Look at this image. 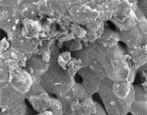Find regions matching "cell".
<instances>
[{
	"instance_id": "obj_1",
	"label": "cell",
	"mask_w": 147,
	"mask_h": 115,
	"mask_svg": "<svg viewBox=\"0 0 147 115\" xmlns=\"http://www.w3.org/2000/svg\"><path fill=\"white\" fill-rule=\"evenodd\" d=\"M89 47L90 59L94 58L98 61L106 78L114 82L132 83L136 70L132 68L127 52L119 44L105 48L96 41Z\"/></svg>"
},
{
	"instance_id": "obj_2",
	"label": "cell",
	"mask_w": 147,
	"mask_h": 115,
	"mask_svg": "<svg viewBox=\"0 0 147 115\" xmlns=\"http://www.w3.org/2000/svg\"><path fill=\"white\" fill-rule=\"evenodd\" d=\"M111 82L107 78L102 80L98 91L105 110L107 115H129L135 97L124 99L115 95L111 89Z\"/></svg>"
},
{
	"instance_id": "obj_3",
	"label": "cell",
	"mask_w": 147,
	"mask_h": 115,
	"mask_svg": "<svg viewBox=\"0 0 147 115\" xmlns=\"http://www.w3.org/2000/svg\"><path fill=\"white\" fill-rule=\"evenodd\" d=\"M68 72L57 65H52L44 74L41 85L44 90L53 93L59 98L66 95L74 84Z\"/></svg>"
},
{
	"instance_id": "obj_4",
	"label": "cell",
	"mask_w": 147,
	"mask_h": 115,
	"mask_svg": "<svg viewBox=\"0 0 147 115\" xmlns=\"http://www.w3.org/2000/svg\"><path fill=\"white\" fill-rule=\"evenodd\" d=\"M137 21L131 29L120 32L121 41L127 50L134 49L147 44V19L138 7L137 8Z\"/></svg>"
},
{
	"instance_id": "obj_5",
	"label": "cell",
	"mask_w": 147,
	"mask_h": 115,
	"mask_svg": "<svg viewBox=\"0 0 147 115\" xmlns=\"http://www.w3.org/2000/svg\"><path fill=\"white\" fill-rule=\"evenodd\" d=\"M137 8L129 1L121 0L119 6L111 19L119 32L126 31L133 28L137 21Z\"/></svg>"
},
{
	"instance_id": "obj_6",
	"label": "cell",
	"mask_w": 147,
	"mask_h": 115,
	"mask_svg": "<svg viewBox=\"0 0 147 115\" xmlns=\"http://www.w3.org/2000/svg\"><path fill=\"white\" fill-rule=\"evenodd\" d=\"M9 84L18 93L25 95L33 85L32 76L24 70H14L9 74Z\"/></svg>"
},
{
	"instance_id": "obj_7",
	"label": "cell",
	"mask_w": 147,
	"mask_h": 115,
	"mask_svg": "<svg viewBox=\"0 0 147 115\" xmlns=\"http://www.w3.org/2000/svg\"><path fill=\"white\" fill-rule=\"evenodd\" d=\"M24 95L13 89L9 83H0V108L13 109L24 102Z\"/></svg>"
},
{
	"instance_id": "obj_8",
	"label": "cell",
	"mask_w": 147,
	"mask_h": 115,
	"mask_svg": "<svg viewBox=\"0 0 147 115\" xmlns=\"http://www.w3.org/2000/svg\"><path fill=\"white\" fill-rule=\"evenodd\" d=\"M96 112V102L91 97L75 100L63 109V115H92Z\"/></svg>"
},
{
	"instance_id": "obj_9",
	"label": "cell",
	"mask_w": 147,
	"mask_h": 115,
	"mask_svg": "<svg viewBox=\"0 0 147 115\" xmlns=\"http://www.w3.org/2000/svg\"><path fill=\"white\" fill-rule=\"evenodd\" d=\"M82 78V85L90 95L98 93L102 80L91 69L84 67L79 71Z\"/></svg>"
},
{
	"instance_id": "obj_10",
	"label": "cell",
	"mask_w": 147,
	"mask_h": 115,
	"mask_svg": "<svg viewBox=\"0 0 147 115\" xmlns=\"http://www.w3.org/2000/svg\"><path fill=\"white\" fill-rule=\"evenodd\" d=\"M132 68L139 70L147 64V44L134 49L127 50Z\"/></svg>"
},
{
	"instance_id": "obj_11",
	"label": "cell",
	"mask_w": 147,
	"mask_h": 115,
	"mask_svg": "<svg viewBox=\"0 0 147 115\" xmlns=\"http://www.w3.org/2000/svg\"><path fill=\"white\" fill-rule=\"evenodd\" d=\"M32 107L39 113L48 111L51 106V98L44 91L36 95H29Z\"/></svg>"
},
{
	"instance_id": "obj_12",
	"label": "cell",
	"mask_w": 147,
	"mask_h": 115,
	"mask_svg": "<svg viewBox=\"0 0 147 115\" xmlns=\"http://www.w3.org/2000/svg\"><path fill=\"white\" fill-rule=\"evenodd\" d=\"M97 41L103 47H114L119 45V42L121 41L120 32L109 29H105L103 34Z\"/></svg>"
},
{
	"instance_id": "obj_13",
	"label": "cell",
	"mask_w": 147,
	"mask_h": 115,
	"mask_svg": "<svg viewBox=\"0 0 147 115\" xmlns=\"http://www.w3.org/2000/svg\"><path fill=\"white\" fill-rule=\"evenodd\" d=\"M130 114L131 115H147V101L135 100Z\"/></svg>"
},
{
	"instance_id": "obj_14",
	"label": "cell",
	"mask_w": 147,
	"mask_h": 115,
	"mask_svg": "<svg viewBox=\"0 0 147 115\" xmlns=\"http://www.w3.org/2000/svg\"><path fill=\"white\" fill-rule=\"evenodd\" d=\"M52 115H63V108L60 99L51 98V104L48 110Z\"/></svg>"
},
{
	"instance_id": "obj_15",
	"label": "cell",
	"mask_w": 147,
	"mask_h": 115,
	"mask_svg": "<svg viewBox=\"0 0 147 115\" xmlns=\"http://www.w3.org/2000/svg\"><path fill=\"white\" fill-rule=\"evenodd\" d=\"M136 100L147 101V91L142 85H134Z\"/></svg>"
},
{
	"instance_id": "obj_16",
	"label": "cell",
	"mask_w": 147,
	"mask_h": 115,
	"mask_svg": "<svg viewBox=\"0 0 147 115\" xmlns=\"http://www.w3.org/2000/svg\"><path fill=\"white\" fill-rule=\"evenodd\" d=\"M92 115H107L102 105L96 102V112Z\"/></svg>"
},
{
	"instance_id": "obj_17",
	"label": "cell",
	"mask_w": 147,
	"mask_h": 115,
	"mask_svg": "<svg viewBox=\"0 0 147 115\" xmlns=\"http://www.w3.org/2000/svg\"><path fill=\"white\" fill-rule=\"evenodd\" d=\"M139 70H140L141 72L142 73L143 75L145 76V78L147 79V64H146L144 67H142Z\"/></svg>"
},
{
	"instance_id": "obj_18",
	"label": "cell",
	"mask_w": 147,
	"mask_h": 115,
	"mask_svg": "<svg viewBox=\"0 0 147 115\" xmlns=\"http://www.w3.org/2000/svg\"><path fill=\"white\" fill-rule=\"evenodd\" d=\"M37 115H52V113L51 112L48 110V111L44 112L42 113H39Z\"/></svg>"
},
{
	"instance_id": "obj_19",
	"label": "cell",
	"mask_w": 147,
	"mask_h": 115,
	"mask_svg": "<svg viewBox=\"0 0 147 115\" xmlns=\"http://www.w3.org/2000/svg\"><path fill=\"white\" fill-rule=\"evenodd\" d=\"M25 115H29V113H28V112H27V113L25 114Z\"/></svg>"
}]
</instances>
